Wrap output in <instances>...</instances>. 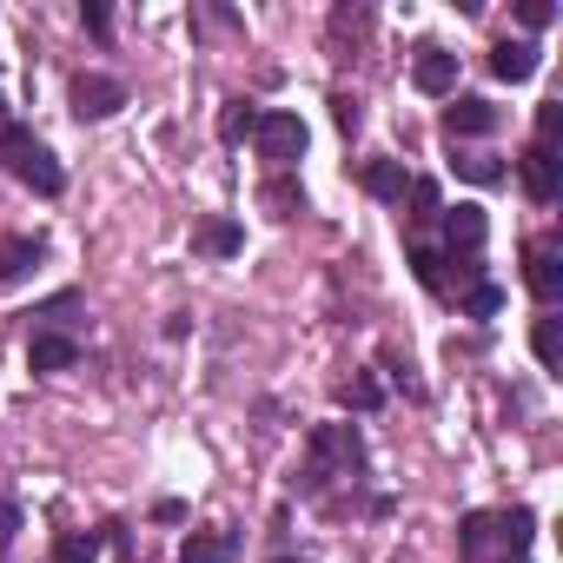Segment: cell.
<instances>
[{"instance_id":"cell-30","label":"cell","mask_w":563,"mask_h":563,"mask_svg":"<svg viewBox=\"0 0 563 563\" xmlns=\"http://www.w3.org/2000/svg\"><path fill=\"white\" fill-rule=\"evenodd\" d=\"M80 21H87V34H100V41L113 34V14L100 8V0H87V8H80Z\"/></svg>"},{"instance_id":"cell-19","label":"cell","mask_w":563,"mask_h":563,"mask_svg":"<svg viewBox=\"0 0 563 563\" xmlns=\"http://www.w3.org/2000/svg\"><path fill=\"white\" fill-rule=\"evenodd\" d=\"M411 219H418V225L444 219V192H438V179H411Z\"/></svg>"},{"instance_id":"cell-14","label":"cell","mask_w":563,"mask_h":563,"mask_svg":"<svg viewBox=\"0 0 563 563\" xmlns=\"http://www.w3.org/2000/svg\"><path fill=\"white\" fill-rule=\"evenodd\" d=\"M490 530H497V543H504V563H510V556H523V550H530V530H537V517H530V510H490Z\"/></svg>"},{"instance_id":"cell-16","label":"cell","mask_w":563,"mask_h":563,"mask_svg":"<svg viewBox=\"0 0 563 563\" xmlns=\"http://www.w3.org/2000/svg\"><path fill=\"white\" fill-rule=\"evenodd\" d=\"M258 206H265L272 219H292V212H306V192H299V179L278 173V179H265V186H258Z\"/></svg>"},{"instance_id":"cell-11","label":"cell","mask_w":563,"mask_h":563,"mask_svg":"<svg viewBox=\"0 0 563 563\" xmlns=\"http://www.w3.org/2000/svg\"><path fill=\"white\" fill-rule=\"evenodd\" d=\"M490 74L510 80V87L530 80V74H537V47H530V41H497V47H490Z\"/></svg>"},{"instance_id":"cell-6","label":"cell","mask_w":563,"mask_h":563,"mask_svg":"<svg viewBox=\"0 0 563 563\" xmlns=\"http://www.w3.org/2000/svg\"><path fill=\"white\" fill-rule=\"evenodd\" d=\"M411 87L431 93V100H444V93L457 87V54H444V47H418V60H411Z\"/></svg>"},{"instance_id":"cell-3","label":"cell","mask_w":563,"mask_h":563,"mask_svg":"<svg viewBox=\"0 0 563 563\" xmlns=\"http://www.w3.org/2000/svg\"><path fill=\"white\" fill-rule=\"evenodd\" d=\"M252 140H258V153H265L278 173H286V166H299V153H306V120H299V113H258Z\"/></svg>"},{"instance_id":"cell-25","label":"cell","mask_w":563,"mask_h":563,"mask_svg":"<svg viewBox=\"0 0 563 563\" xmlns=\"http://www.w3.org/2000/svg\"><path fill=\"white\" fill-rule=\"evenodd\" d=\"M497 306H504V292H497V286H471V292H464V312H471V319H490Z\"/></svg>"},{"instance_id":"cell-2","label":"cell","mask_w":563,"mask_h":563,"mask_svg":"<svg viewBox=\"0 0 563 563\" xmlns=\"http://www.w3.org/2000/svg\"><path fill=\"white\" fill-rule=\"evenodd\" d=\"M0 159H8V173L14 179H27L41 199H60V186H67V173H60V159L21 126V120H8V126H0Z\"/></svg>"},{"instance_id":"cell-24","label":"cell","mask_w":563,"mask_h":563,"mask_svg":"<svg viewBox=\"0 0 563 563\" xmlns=\"http://www.w3.org/2000/svg\"><path fill=\"white\" fill-rule=\"evenodd\" d=\"M556 126H563V100H543L537 107V146H556Z\"/></svg>"},{"instance_id":"cell-33","label":"cell","mask_w":563,"mask_h":563,"mask_svg":"<svg viewBox=\"0 0 563 563\" xmlns=\"http://www.w3.org/2000/svg\"><path fill=\"white\" fill-rule=\"evenodd\" d=\"M179 563H186V556H179Z\"/></svg>"},{"instance_id":"cell-12","label":"cell","mask_w":563,"mask_h":563,"mask_svg":"<svg viewBox=\"0 0 563 563\" xmlns=\"http://www.w3.org/2000/svg\"><path fill=\"white\" fill-rule=\"evenodd\" d=\"M41 258H47V245H41V239H0V286H14V278H27Z\"/></svg>"},{"instance_id":"cell-23","label":"cell","mask_w":563,"mask_h":563,"mask_svg":"<svg viewBox=\"0 0 563 563\" xmlns=\"http://www.w3.org/2000/svg\"><path fill=\"white\" fill-rule=\"evenodd\" d=\"M365 27H372V14H365V8H339V14H332V41H345V34L358 41Z\"/></svg>"},{"instance_id":"cell-9","label":"cell","mask_w":563,"mask_h":563,"mask_svg":"<svg viewBox=\"0 0 563 563\" xmlns=\"http://www.w3.org/2000/svg\"><path fill=\"white\" fill-rule=\"evenodd\" d=\"M517 173H523V192L537 199V206H550L556 199V146H523V159H517Z\"/></svg>"},{"instance_id":"cell-7","label":"cell","mask_w":563,"mask_h":563,"mask_svg":"<svg viewBox=\"0 0 563 563\" xmlns=\"http://www.w3.org/2000/svg\"><path fill=\"white\" fill-rule=\"evenodd\" d=\"M490 239V219H484V206H451L444 212V245H451V258L464 252V258H477V245Z\"/></svg>"},{"instance_id":"cell-1","label":"cell","mask_w":563,"mask_h":563,"mask_svg":"<svg viewBox=\"0 0 563 563\" xmlns=\"http://www.w3.org/2000/svg\"><path fill=\"white\" fill-rule=\"evenodd\" d=\"M365 471V438L352 424H319L306 444V497H319L332 477H358Z\"/></svg>"},{"instance_id":"cell-20","label":"cell","mask_w":563,"mask_h":563,"mask_svg":"<svg viewBox=\"0 0 563 563\" xmlns=\"http://www.w3.org/2000/svg\"><path fill=\"white\" fill-rule=\"evenodd\" d=\"M530 345H537V365H550V372H556V358H563V332H556V319H537Z\"/></svg>"},{"instance_id":"cell-13","label":"cell","mask_w":563,"mask_h":563,"mask_svg":"<svg viewBox=\"0 0 563 563\" xmlns=\"http://www.w3.org/2000/svg\"><path fill=\"white\" fill-rule=\"evenodd\" d=\"M245 245V232H239V219H206L199 232H192V252H206V258H232Z\"/></svg>"},{"instance_id":"cell-17","label":"cell","mask_w":563,"mask_h":563,"mask_svg":"<svg viewBox=\"0 0 563 563\" xmlns=\"http://www.w3.org/2000/svg\"><path fill=\"white\" fill-rule=\"evenodd\" d=\"M252 126H258L252 100H225V107H219V140H225V146H239V140H245Z\"/></svg>"},{"instance_id":"cell-8","label":"cell","mask_w":563,"mask_h":563,"mask_svg":"<svg viewBox=\"0 0 563 563\" xmlns=\"http://www.w3.org/2000/svg\"><path fill=\"white\" fill-rule=\"evenodd\" d=\"M490 126H497V107L477 100V93H464V100L444 107V133H451V140H484Z\"/></svg>"},{"instance_id":"cell-10","label":"cell","mask_w":563,"mask_h":563,"mask_svg":"<svg viewBox=\"0 0 563 563\" xmlns=\"http://www.w3.org/2000/svg\"><path fill=\"white\" fill-rule=\"evenodd\" d=\"M27 365H34V372H74V365H80V345H74L67 332H34V339H27Z\"/></svg>"},{"instance_id":"cell-18","label":"cell","mask_w":563,"mask_h":563,"mask_svg":"<svg viewBox=\"0 0 563 563\" xmlns=\"http://www.w3.org/2000/svg\"><path fill=\"white\" fill-rule=\"evenodd\" d=\"M457 173H464L471 186H497V179H504V159H497V153H457Z\"/></svg>"},{"instance_id":"cell-27","label":"cell","mask_w":563,"mask_h":563,"mask_svg":"<svg viewBox=\"0 0 563 563\" xmlns=\"http://www.w3.org/2000/svg\"><path fill=\"white\" fill-rule=\"evenodd\" d=\"M339 398H345L352 411H372V405H378V385H372V378H352V385H345Z\"/></svg>"},{"instance_id":"cell-21","label":"cell","mask_w":563,"mask_h":563,"mask_svg":"<svg viewBox=\"0 0 563 563\" xmlns=\"http://www.w3.org/2000/svg\"><path fill=\"white\" fill-rule=\"evenodd\" d=\"M54 563H100V537H60Z\"/></svg>"},{"instance_id":"cell-4","label":"cell","mask_w":563,"mask_h":563,"mask_svg":"<svg viewBox=\"0 0 563 563\" xmlns=\"http://www.w3.org/2000/svg\"><path fill=\"white\" fill-rule=\"evenodd\" d=\"M120 107H126V87L113 74H80L74 80V113L80 120H113Z\"/></svg>"},{"instance_id":"cell-29","label":"cell","mask_w":563,"mask_h":563,"mask_svg":"<svg viewBox=\"0 0 563 563\" xmlns=\"http://www.w3.org/2000/svg\"><path fill=\"white\" fill-rule=\"evenodd\" d=\"M411 265H418V278H424L431 292H444V258H438V252H418Z\"/></svg>"},{"instance_id":"cell-5","label":"cell","mask_w":563,"mask_h":563,"mask_svg":"<svg viewBox=\"0 0 563 563\" xmlns=\"http://www.w3.org/2000/svg\"><path fill=\"white\" fill-rule=\"evenodd\" d=\"M523 278H530V292H537L543 306H556V299H563V252H556L550 239H537V245L523 252Z\"/></svg>"},{"instance_id":"cell-22","label":"cell","mask_w":563,"mask_h":563,"mask_svg":"<svg viewBox=\"0 0 563 563\" xmlns=\"http://www.w3.org/2000/svg\"><path fill=\"white\" fill-rule=\"evenodd\" d=\"M14 537H21V504H14V497H0V563H8Z\"/></svg>"},{"instance_id":"cell-32","label":"cell","mask_w":563,"mask_h":563,"mask_svg":"<svg viewBox=\"0 0 563 563\" xmlns=\"http://www.w3.org/2000/svg\"><path fill=\"white\" fill-rule=\"evenodd\" d=\"M286 563H306V556H286Z\"/></svg>"},{"instance_id":"cell-28","label":"cell","mask_w":563,"mask_h":563,"mask_svg":"<svg viewBox=\"0 0 563 563\" xmlns=\"http://www.w3.org/2000/svg\"><path fill=\"white\" fill-rule=\"evenodd\" d=\"M517 21H523V27H550L556 8H550V0H517Z\"/></svg>"},{"instance_id":"cell-26","label":"cell","mask_w":563,"mask_h":563,"mask_svg":"<svg viewBox=\"0 0 563 563\" xmlns=\"http://www.w3.org/2000/svg\"><path fill=\"white\" fill-rule=\"evenodd\" d=\"M332 120H339L345 133H358V120H365V107H358L352 93H332Z\"/></svg>"},{"instance_id":"cell-31","label":"cell","mask_w":563,"mask_h":563,"mask_svg":"<svg viewBox=\"0 0 563 563\" xmlns=\"http://www.w3.org/2000/svg\"><path fill=\"white\" fill-rule=\"evenodd\" d=\"M0 126H8V107H0Z\"/></svg>"},{"instance_id":"cell-15","label":"cell","mask_w":563,"mask_h":563,"mask_svg":"<svg viewBox=\"0 0 563 563\" xmlns=\"http://www.w3.org/2000/svg\"><path fill=\"white\" fill-rule=\"evenodd\" d=\"M358 179H365V192H372V199H405V192H411V179H405V166H398V159H365V173H358Z\"/></svg>"}]
</instances>
